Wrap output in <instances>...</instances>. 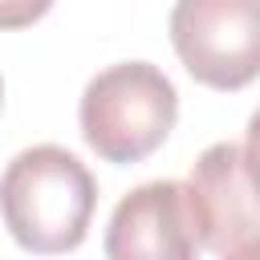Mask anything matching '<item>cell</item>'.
<instances>
[{
	"label": "cell",
	"instance_id": "obj_1",
	"mask_svg": "<svg viewBox=\"0 0 260 260\" xmlns=\"http://www.w3.org/2000/svg\"><path fill=\"white\" fill-rule=\"evenodd\" d=\"M93 207L98 183L65 146H28L0 175V215L24 252H73L89 232Z\"/></svg>",
	"mask_w": 260,
	"mask_h": 260
},
{
	"label": "cell",
	"instance_id": "obj_2",
	"mask_svg": "<svg viewBox=\"0 0 260 260\" xmlns=\"http://www.w3.org/2000/svg\"><path fill=\"white\" fill-rule=\"evenodd\" d=\"M81 138L106 162H142L154 154L179 118V93L171 77L150 61H118L89 77L81 106Z\"/></svg>",
	"mask_w": 260,
	"mask_h": 260
},
{
	"label": "cell",
	"instance_id": "obj_3",
	"mask_svg": "<svg viewBox=\"0 0 260 260\" xmlns=\"http://www.w3.org/2000/svg\"><path fill=\"white\" fill-rule=\"evenodd\" d=\"M171 45L207 89H244L260 77V0H175Z\"/></svg>",
	"mask_w": 260,
	"mask_h": 260
},
{
	"label": "cell",
	"instance_id": "obj_4",
	"mask_svg": "<svg viewBox=\"0 0 260 260\" xmlns=\"http://www.w3.org/2000/svg\"><path fill=\"white\" fill-rule=\"evenodd\" d=\"M191 195L203 228V252L228 260H260V187L244 146L211 142L191 162Z\"/></svg>",
	"mask_w": 260,
	"mask_h": 260
},
{
	"label": "cell",
	"instance_id": "obj_5",
	"mask_svg": "<svg viewBox=\"0 0 260 260\" xmlns=\"http://www.w3.org/2000/svg\"><path fill=\"white\" fill-rule=\"evenodd\" d=\"M203 252V228L191 183L154 179L118 199L106 228L110 260H191Z\"/></svg>",
	"mask_w": 260,
	"mask_h": 260
},
{
	"label": "cell",
	"instance_id": "obj_6",
	"mask_svg": "<svg viewBox=\"0 0 260 260\" xmlns=\"http://www.w3.org/2000/svg\"><path fill=\"white\" fill-rule=\"evenodd\" d=\"M49 8H53V0H0V32L28 28V24H37Z\"/></svg>",
	"mask_w": 260,
	"mask_h": 260
},
{
	"label": "cell",
	"instance_id": "obj_7",
	"mask_svg": "<svg viewBox=\"0 0 260 260\" xmlns=\"http://www.w3.org/2000/svg\"><path fill=\"white\" fill-rule=\"evenodd\" d=\"M244 158H248V171H252V179H256V187H260V110H256V114H252V122H248Z\"/></svg>",
	"mask_w": 260,
	"mask_h": 260
},
{
	"label": "cell",
	"instance_id": "obj_8",
	"mask_svg": "<svg viewBox=\"0 0 260 260\" xmlns=\"http://www.w3.org/2000/svg\"><path fill=\"white\" fill-rule=\"evenodd\" d=\"M0 106H4V81H0Z\"/></svg>",
	"mask_w": 260,
	"mask_h": 260
}]
</instances>
